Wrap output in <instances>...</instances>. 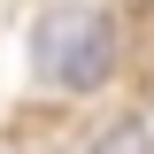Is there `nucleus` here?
Returning a JSON list of instances; mask_svg holds the SVG:
<instances>
[{
	"mask_svg": "<svg viewBox=\"0 0 154 154\" xmlns=\"http://www.w3.org/2000/svg\"><path fill=\"white\" fill-rule=\"evenodd\" d=\"M108 54H116V38L93 8H54L38 23V77H54L62 93H93L108 77Z\"/></svg>",
	"mask_w": 154,
	"mask_h": 154,
	"instance_id": "1",
	"label": "nucleus"
},
{
	"mask_svg": "<svg viewBox=\"0 0 154 154\" xmlns=\"http://www.w3.org/2000/svg\"><path fill=\"white\" fill-rule=\"evenodd\" d=\"M100 154H146V131H139V123H123V131L100 139Z\"/></svg>",
	"mask_w": 154,
	"mask_h": 154,
	"instance_id": "2",
	"label": "nucleus"
}]
</instances>
